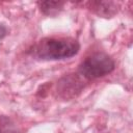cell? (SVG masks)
Segmentation results:
<instances>
[{"mask_svg":"<svg viewBox=\"0 0 133 133\" xmlns=\"http://www.w3.org/2000/svg\"><path fill=\"white\" fill-rule=\"evenodd\" d=\"M80 43L70 36H47L35 43L28 53L39 60H62L77 55Z\"/></svg>","mask_w":133,"mask_h":133,"instance_id":"1","label":"cell"},{"mask_svg":"<svg viewBox=\"0 0 133 133\" xmlns=\"http://www.w3.org/2000/svg\"><path fill=\"white\" fill-rule=\"evenodd\" d=\"M115 69L114 59L106 52L98 51L84 58L77 72L87 81H92L112 73Z\"/></svg>","mask_w":133,"mask_h":133,"instance_id":"2","label":"cell"},{"mask_svg":"<svg viewBox=\"0 0 133 133\" xmlns=\"http://www.w3.org/2000/svg\"><path fill=\"white\" fill-rule=\"evenodd\" d=\"M87 83L78 72L68 73L58 79L55 86V95L64 101L73 100L83 91Z\"/></svg>","mask_w":133,"mask_h":133,"instance_id":"3","label":"cell"},{"mask_svg":"<svg viewBox=\"0 0 133 133\" xmlns=\"http://www.w3.org/2000/svg\"><path fill=\"white\" fill-rule=\"evenodd\" d=\"M85 6L95 15L101 17L110 19L114 17L118 11V4L113 1H99V0H92L87 1L85 3Z\"/></svg>","mask_w":133,"mask_h":133,"instance_id":"4","label":"cell"},{"mask_svg":"<svg viewBox=\"0 0 133 133\" xmlns=\"http://www.w3.org/2000/svg\"><path fill=\"white\" fill-rule=\"evenodd\" d=\"M36 5L41 12L45 16L55 17L57 16L65 5L64 1L59 0H47V1H36Z\"/></svg>","mask_w":133,"mask_h":133,"instance_id":"5","label":"cell"},{"mask_svg":"<svg viewBox=\"0 0 133 133\" xmlns=\"http://www.w3.org/2000/svg\"><path fill=\"white\" fill-rule=\"evenodd\" d=\"M6 34H7V27L5 25H3V24L0 23V41L3 37H5Z\"/></svg>","mask_w":133,"mask_h":133,"instance_id":"6","label":"cell"},{"mask_svg":"<svg viewBox=\"0 0 133 133\" xmlns=\"http://www.w3.org/2000/svg\"><path fill=\"white\" fill-rule=\"evenodd\" d=\"M0 133H3V132H2V130H1V129H0Z\"/></svg>","mask_w":133,"mask_h":133,"instance_id":"7","label":"cell"}]
</instances>
